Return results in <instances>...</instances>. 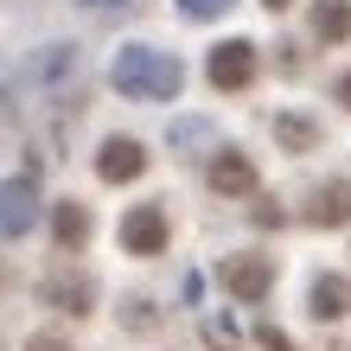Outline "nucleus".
Returning a JSON list of instances; mask_svg holds the SVG:
<instances>
[{
  "label": "nucleus",
  "mask_w": 351,
  "mask_h": 351,
  "mask_svg": "<svg viewBox=\"0 0 351 351\" xmlns=\"http://www.w3.org/2000/svg\"><path fill=\"white\" fill-rule=\"evenodd\" d=\"M109 84L128 102H173L185 90V64L173 51H154V45H121L109 64Z\"/></svg>",
  "instance_id": "1"
},
{
  "label": "nucleus",
  "mask_w": 351,
  "mask_h": 351,
  "mask_svg": "<svg viewBox=\"0 0 351 351\" xmlns=\"http://www.w3.org/2000/svg\"><path fill=\"white\" fill-rule=\"evenodd\" d=\"M217 287L237 294V300H268L275 262H268V256H230V262H217Z\"/></svg>",
  "instance_id": "2"
},
{
  "label": "nucleus",
  "mask_w": 351,
  "mask_h": 351,
  "mask_svg": "<svg viewBox=\"0 0 351 351\" xmlns=\"http://www.w3.org/2000/svg\"><path fill=\"white\" fill-rule=\"evenodd\" d=\"M121 250L128 256H167V211L160 204H134L121 217Z\"/></svg>",
  "instance_id": "3"
},
{
  "label": "nucleus",
  "mask_w": 351,
  "mask_h": 351,
  "mask_svg": "<svg viewBox=\"0 0 351 351\" xmlns=\"http://www.w3.org/2000/svg\"><path fill=\"white\" fill-rule=\"evenodd\" d=\"M204 71H211L217 90H250L256 84V45H250V38H223Z\"/></svg>",
  "instance_id": "4"
},
{
  "label": "nucleus",
  "mask_w": 351,
  "mask_h": 351,
  "mask_svg": "<svg viewBox=\"0 0 351 351\" xmlns=\"http://www.w3.org/2000/svg\"><path fill=\"white\" fill-rule=\"evenodd\" d=\"M32 223H38L32 179H0V237H26Z\"/></svg>",
  "instance_id": "5"
},
{
  "label": "nucleus",
  "mask_w": 351,
  "mask_h": 351,
  "mask_svg": "<svg viewBox=\"0 0 351 351\" xmlns=\"http://www.w3.org/2000/svg\"><path fill=\"white\" fill-rule=\"evenodd\" d=\"M96 173L109 179V185H128L147 173V147H141L134 134H115V141H102V154H96Z\"/></svg>",
  "instance_id": "6"
},
{
  "label": "nucleus",
  "mask_w": 351,
  "mask_h": 351,
  "mask_svg": "<svg viewBox=\"0 0 351 351\" xmlns=\"http://www.w3.org/2000/svg\"><path fill=\"white\" fill-rule=\"evenodd\" d=\"M38 300L58 306V313H71V319H84V313H96V281L90 275H51L38 287Z\"/></svg>",
  "instance_id": "7"
},
{
  "label": "nucleus",
  "mask_w": 351,
  "mask_h": 351,
  "mask_svg": "<svg viewBox=\"0 0 351 351\" xmlns=\"http://www.w3.org/2000/svg\"><path fill=\"white\" fill-rule=\"evenodd\" d=\"M306 313L326 319V326L345 319V313H351V281L332 275V268H326V275H313V287H306Z\"/></svg>",
  "instance_id": "8"
},
{
  "label": "nucleus",
  "mask_w": 351,
  "mask_h": 351,
  "mask_svg": "<svg viewBox=\"0 0 351 351\" xmlns=\"http://www.w3.org/2000/svg\"><path fill=\"white\" fill-rule=\"evenodd\" d=\"M211 185H217V192H230V198H250V192H256V167H250V154L223 147V154L211 160Z\"/></svg>",
  "instance_id": "9"
},
{
  "label": "nucleus",
  "mask_w": 351,
  "mask_h": 351,
  "mask_svg": "<svg viewBox=\"0 0 351 351\" xmlns=\"http://www.w3.org/2000/svg\"><path fill=\"white\" fill-rule=\"evenodd\" d=\"M319 223V230H339V223H351V179H332L313 192V211H306Z\"/></svg>",
  "instance_id": "10"
},
{
  "label": "nucleus",
  "mask_w": 351,
  "mask_h": 351,
  "mask_svg": "<svg viewBox=\"0 0 351 351\" xmlns=\"http://www.w3.org/2000/svg\"><path fill=\"white\" fill-rule=\"evenodd\" d=\"M51 237H58V250H84V243H90V211H84V204H77V198H64V204H51Z\"/></svg>",
  "instance_id": "11"
},
{
  "label": "nucleus",
  "mask_w": 351,
  "mask_h": 351,
  "mask_svg": "<svg viewBox=\"0 0 351 351\" xmlns=\"http://www.w3.org/2000/svg\"><path fill=\"white\" fill-rule=\"evenodd\" d=\"M313 38L319 45H345L351 38V0H319L313 7Z\"/></svg>",
  "instance_id": "12"
},
{
  "label": "nucleus",
  "mask_w": 351,
  "mask_h": 351,
  "mask_svg": "<svg viewBox=\"0 0 351 351\" xmlns=\"http://www.w3.org/2000/svg\"><path fill=\"white\" fill-rule=\"evenodd\" d=\"M268 128H275V141H281L287 154H313L319 147V128H313V121H300V115H275Z\"/></svg>",
  "instance_id": "13"
},
{
  "label": "nucleus",
  "mask_w": 351,
  "mask_h": 351,
  "mask_svg": "<svg viewBox=\"0 0 351 351\" xmlns=\"http://www.w3.org/2000/svg\"><path fill=\"white\" fill-rule=\"evenodd\" d=\"M237 0H179V13L185 19H217V13H230Z\"/></svg>",
  "instance_id": "14"
},
{
  "label": "nucleus",
  "mask_w": 351,
  "mask_h": 351,
  "mask_svg": "<svg viewBox=\"0 0 351 351\" xmlns=\"http://www.w3.org/2000/svg\"><path fill=\"white\" fill-rule=\"evenodd\" d=\"M173 141H179V147H198V141H204V121H179Z\"/></svg>",
  "instance_id": "15"
},
{
  "label": "nucleus",
  "mask_w": 351,
  "mask_h": 351,
  "mask_svg": "<svg viewBox=\"0 0 351 351\" xmlns=\"http://www.w3.org/2000/svg\"><path fill=\"white\" fill-rule=\"evenodd\" d=\"M26 351H71V345L58 339V332H32V339H26Z\"/></svg>",
  "instance_id": "16"
},
{
  "label": "nucleus",
  "mask_w": 351,
  "mask_h": 351,
  "mask_svg": "<svg viewBox=\"0 0 351 351\" xmlns=\"http://www.w3.org/2000/svg\"><path fill=\"white\" fill-rule=\"evenodd\" d=\"M332 96H339V102H345V109H351V71L339 77V90H332Z\"/></svg>",
  "instance_id": "17"
},
{
  "label": "nucleus",
  "mask_w": 351,
  "mask_h": 351,
  "mask_svg": "<svg viewBox=\"0 0 351 351\" xmlns=\"http://www.w3.org/2000/svg\"><path fill=\"white\" fill-rule=\"evenodd\" d=\"M262 7H268V13H281V7H294V0H262Z\"/></svg>",
  "instance_id": "18"
},
{
  "label": "nucleus",
  "mask_w": 351,
  "mask_h": 351,
  "mask_svg": "<svg viewBox=\"0 0 351 351\" xmlns=\"http://www.w3.org/2000/svg\"><path fill=\"white\" fill-rule=\"evenodd\" d=\"M90 7H115V0H90Z\"/></svg>",
  "instance_id": "19"
}]
</instances>
